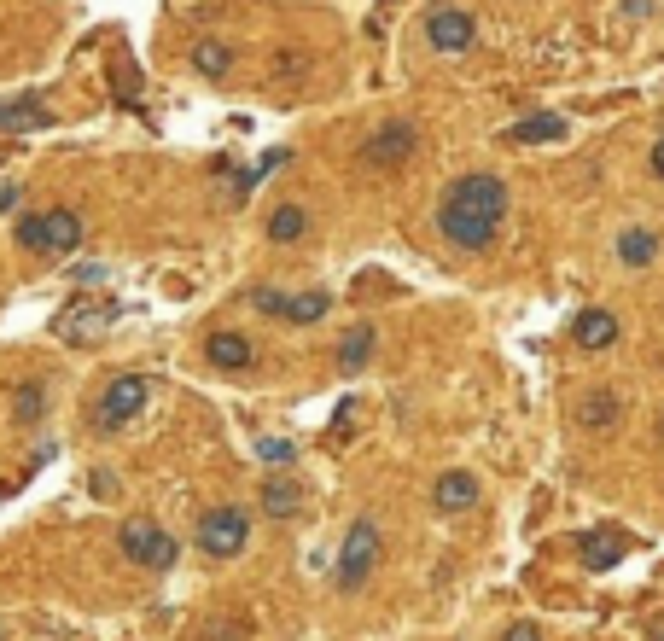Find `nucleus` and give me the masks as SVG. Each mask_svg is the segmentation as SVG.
Returning a JSON list of instances; mask_svg holds the SVG:
<instances>
[{
    "label": "nucleus",
    "mask_w": 664,
    "mask_h": 641,
    "mask_svg": "<svg viewBox=\"0 0 664 641\" xmlns=\"http://www.w3.org/2000/svg\"><path fill=\"white\" fill-rule=\"evenodd\" d=\"M414 146H420V129L397 117V123H379V129L367 135L362 158H367V169H402L408 158H414Z\"/></svg>",
    "instance_id": "6e6552de"
},
{
    "label": "nucleus",
    "mask_w": 664,
    "mask_h": 641,
    "mask_svg": "<svg viewBox=\"0 0 664 641\" xmlns=\"http://www.w3.org/2000/svg\"><path fill=\"white\" fill-rule=\"evenodd\" d=\"M12 239H18L30 257H41V263H59V257H76V251H82L88 228H82V216H76L70 204H53V210H30V216H18Z\"/></svg>",
    "instance_id": "f03ea898"
},
{
    "label": "nucleus",
    "mask_w": 664,
    "mask_h": 641,
    "mask_svg": "<svg viewBox=\"0 0 664 641\" xmlns=\"http://www.w3.org/2000/svg\"><path fill=\"white\" fill-rule=\"evenodd\" d=\"M501 641H542V630L525 618V624H507V630H501Z\"/></svg>",
    "instance_id": "a878e982"
},
{
    "label": "nucleus",
    "mask_w": 664,
    "mask_h": 641,
    "mask_svg": "<svg viewBox=\"0 0 664 641\" xmlns=\"http://www.w3.org/2000/svg\"><path fill=\"white\" fill-rule=\"evenodd\" d=\"M618 420H624V397H618V391H589V397L577 403V426L595 432V438H606Z\"/></svg>",
    "instance_id": "f8f14e48"
},
{
    "label": "nucleus",
    "mask_w": 664,
    "mask_h": 641,
    "mask_svg": "<svg viewBox=\"0 0 664 641\" xmlns=\"http://www.w3.org/2000/svg\"><path fill=\"white\" fill-rule=\"evenodd\" d=\"M204 356H210V368H228V373H245L251 362H257L251 338L233 333V327H216V333L204 338Z\"/></svg>",
    "instance_id": "9d476101"
},
{
    "label": "nucleus",
    "mask_w": 664,
    "mask_h": 641,
    "mask_svg": "<svg viewBox=\"0 0 664 641\" xmlns=\"http://www.w3.org/2000/svg\"><path fill=\"white\" fill-rule=\"evenodd\" d=\"M373 350H379V333H373V327H350V333H344V344H338V368H344V373H362L367 362H373Z\"/></svg>",
    "instance_id": "aec40b11"
},
{
    "label": "nucleus",
    "mask_w": 664,
    "mask_h": 641,
    "mask_svg": "<svg viewBox=\"0 0 664 641\" xmlns=\"http://www.w3.org/2000/svg\"><path fill=\"white\" fill-rule=\"evenodd\" d=\"M41 414H47V385H41V379H18V385H12V420H18V426H35Z\"/></svg>",
    "instance_id": "4be33fe9"
},
{
    "label": "nucleus",
    "mask_w": 664,
    "mask_h": 641,
    "mask_svg": "<svg viewBox=\"0 0 664 641\" xmlns=\"http://www.w3.org/2000/svg\"><path fill=\"white\" fill-rule=\"evenodd\" d=\"M501 222H507V181L501 175H461L443 204H437V234L449 239L455 251H490L501 234Z\"/></svg>",
    "instance_id": "f257e3e1"
},
{
    "label": "nucleus",
    "mask_w": 664,
    "mask_h": 641,
    "mask_svg": "<svg viewBox=\"0 0 664 641\" xmlns=\"http://www.w3.org/2000/svg\"><path fill=\"white\" fill-rule=\"evenodd\" d=\"M233 59H239V53H233L228 41H216V35H204V41L187 47V65L199 70V76H210V82H222V76L233 70Z\"/></svg>",
    "instance_id": "dca6fc26"
},
{
    "label": "nucleus",
    "mask_w": 664,
    "mask_h": 641,
    "mask_svg": "<svg viewBox=\"0 0 664 641\" xmlns=\"http://www.w3.org/2000/svg\"><path fill=\"white\" fill-rule=\"evenodd\" d=\"M653 175H659V181H664V135L653 140Z\"/></svg>",
    "instance_id": "cd10ccee"
},
{
    "label": "nucleus",
    "mask_w": 664,
    "mask_h": 641,
    "mask_svg": "<svg viewBox=\"0 0 664 641\" xmlns=\"http://www.w3.org/2000/svg\"><path fill=\"white\" fill-rule=\"evenodd\" d=\"M327 309H332V298L321 292V286H303V292L286 298V315H280V321H286V327H315Z\"/></svg>",
    "instance_id": "6ab92c4d"
},
{
    "label": "nucleus",
    "mask_w": 664,
    "mask_h": 641,
    "mask_svg": "<svg viewBox=\"0 0 664 641\" xmlns=\"http://www.w3.org/2000/svg\"><path fill=\"white\" fill-rule=\"evenodd\" d=\"M117 542H123V554H129L134 566H146V572H175L181 566V542L164 537L152 519H123Z\"/></svg>",
    "instance_id": "423d86ee"
},
{
    "label": "nucleus",
    "mask_w": 664,
    "mask_h": 641,
    "mask_svg": "<svg viewBox=\"0 0 664 641\" xmlns=\"http://www.w3.org/2000/svg\"><path fill=\"white\" fill-rule=\"evenodd\" d=\"M263 234L274 239V245H303V239H309V210H303V204H274Z\"/></svg>",
    "instance_id": "2eb2a0df"
},
{
    "label": "nucleus",
    "mask_w": 664,
    "mask_h": 641,
    "mask_svg": "<svg viewBox=\"0 0 664 641\" xmlns=\"http://www.w3.org/2000/svg\"><path fill=\"white\" fill-rule=\"evenodd\" d=\"M653 257H659V234H653V228H624V234H618V263L647 269Z\"/></svg>",
    "instance_id": "412c9836"
},
{
    "label": "nucleus",
    "mask_w": 664,
    "mask_h": 641,
    "mask_svg": "<svg viewBox=\"0 0 664 641\" xmlns=\"http://www.w3.org/2000/svg\"><path fill=\"white\" fill-rule=\"evenodd\" d=\"M577 560L589 572H612V566H624V537L618 531H583L577 537Z\"/></svg>",
    "instance_id": "ddd939ff"
},
{
    "label": "nucleus",
    "mask_w": 664,
    "mask_h": 641,
    "mask_svg": "<svg viewBox=\"0 0 664 641\" xmlns=\"http://www.w3.org/2000/svg\"><path fill=\"white\" fill-rule=\"evenodd\" d=\"M472 41H478V18L466 6H432L426 12V47L432 53L461 59V53H472Z\"/></svg>",
    "instance_id": "0eeeda50"
},
{
    "label": "nucleus",
    "mask_w": 664,
    "mask_h": 641,
    "mask_svg": "<svg viewBox=\"0 0 664 641\" xmlns=\"http://www.w3.org/2000/svg\"><path fill=\"white\" fill-rule=\"evenodd\" d=\"M379 554H385V542H379V525L373 519H350V531H344V548H338V572H332V583L344 589V595H356L367 577H373V566H379Z\"/></svg>",
    "instance_id": "7ed1b4c3"
},
{
    "label": "nucleus",
    "mask_w": 664,
    "mask_h": 641,
    "mask_svg": "<svg viewBox=\"0 0 664 641\" xmlns=\"http://www.w3.org/2000/svg\"><path fill=\"white\" fill-rule=\"evenodd\" d=\"M257 455H263L268 467H292V461H298V443L292 438H263L257 443Z\"/></svg>",
    "instance_id": "b1692460"
},
{
    "label": "nucleus",
    "mask_w": 664,
    "mask_h": 641,
    "mask_svg": "<svg viewBox=\"0 0 664 641\" xmlns=\"http://www.w3.org/2000/svg\"><path fill=\"white\" fill-rule=\"evenodd\" d=\"M257 507H263L268 519H298V513H303V490H298V478L274 473V478L263 484V496H257Z\"/></svg>",
    "instance_id": "4468645a"
},
{
    "label": "nucleus",
    "mask_w": 664,
    "mask_h": 641,
    "mask_svg": "<svg viewBox=\"0 0 664 641\" xmlns=\"http://www.w3.org/2000/svg\"><path fill=\"white\" fill-rule=\"evenodd\" d=\"M47 105L41 100H0V135H30V129H47Z\"/></svg>",
    "instance_id": "a211bd4d"
},
{
    "label": "nucleus",
    "mask_w": 664,
    "mask_h": 641,
    "mask_svg": "<svg viewBox=\"0 0 664 641\" xmlns=\"http://www.w3.org/2000/svg\"><path fill=\"white\" fill-rule=\"evenodd\" d=\"M286 298H292V292H268V286H251V309H263V315H274V321L286 315Z\"/></svg>",
    "instance_id": "393cba45"
},
{
    "label": "nucleus",
    "mask_w": 664,
    "mask_h": 641,
    "mask_svg": "<svg viewBox=\"0 0 664 641\" xmlns=\"http://www.w3.org/2000/svg\"><path fill=\"white\" fill-rule=\"evenodd\" d=\"M251 542V513L245 507H204L199 513V554L204 560H233Z\"/></svg>",
    "instance_id": "39448f33"
},
{
    "label": "nucleus",
    "mask_w": 664,
    "mask_h": 641,
    "mask_svg": "<svg viewBox=\"0 0 664 641\" xmlns=\"http://www.w3.org/2000/svg\"><path fill=\"white\" fill-rule=\"evenodd\" d=\"M618 333H624V321H618L612 309H583V315H577V327H571L577 350H612Z\"/></svg>",
    "instance_id": "9b49d317"
},
{
    "label": "nucleus",
    "mask_w": 664,
    "mask_h": 641,
    "mask_svg": "<svg viewBox=\"0 0 664 641\" xmlns=\"http://www.w3.org/2000/svg\"><path fill=\"white\" fill-rule=\"evenodd\" d=\"M111 315H117L111 304H70L59 315V338H94L100 327H111Z\"/></svg>",
    "instance_id": "f3484780"
},
{
    "label": "nucleus",
    "mask_w": 664,
    "mask_h": 641,
    "mask_svg": "<svg viewBox=\"0 0 664 641\" xmlns=\"http://www.w3.org/2000/svg\"><path fill=\"white\" fill-rule=\"evenodd\" d=\"M18 199H24V187H18V181H0V210H18Z\"/></svg>",
    "instance_id": "bb28decb"
},
{
    "label": "nucleus",
    "mask_w": 664,
    "mask_h": 641,
    "mask_svg": "<svg viewBox=\"0 0 664 641\" xmlns=\"http://www.w3.org/2000/svg\"><path fill=\"white\" fill-rule=\"evenodd\" d=\"M507 140H513V146H536V140H565V117H554V111H542V117H525V123H513V129H507Z\"/></svg>",
    "instance_id": "5701e85b"
},
{
    "label": "nucleus",
    "mask_w": 664,
    "mask_h": 641,
    "mask_svg": "<svg viewBox=\"0 0 664 641\" xmlns=\"http://www.w3.org/2000/svg\"><path fill=\"white\" fill-rule=\"evenodd\" d=\"M478 496H484V484H478V473H437L432 484V507L437 513H466V507H478Z\"/></svg>",
    "instance_id": "1a4fd4ad"
},
{
    "label": "nucleus",
    "mask_w": 664,
    "mask_h": 641,
    "mask_svg": "<svg viewBox=\"0 0 664 641\" xmlns=\"http://www.w3.org/2000/svg\"><path fill=\"white\" fill-rule=\"evenodd\" d=\"M146 397H152V379H146V373H117L100 391V403H94V432H100V438H117L123 426H134V414L146 408Z\"/></svg>",
    "instance_id": "20e7f679"
},
{
    "label": "nucleus",
    "mask_w": 664,
    "mask_h": 641,
    "mask_svg": "<svg viewBox=\"0 0 664 641\" xmlns=\"http://www.w3.org/2000/svg\"><path fill=\"white\" fill-rule=\"evenodd\" d=\"M647 641H664V624H653V630H647Z\"/></svg>",
    "instance_id": "c85d7f7f"
}]
</instances>
